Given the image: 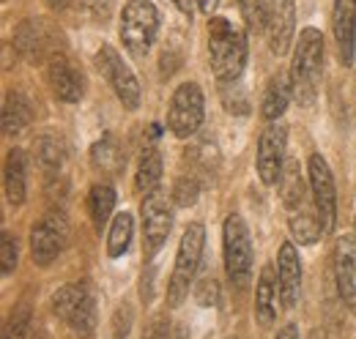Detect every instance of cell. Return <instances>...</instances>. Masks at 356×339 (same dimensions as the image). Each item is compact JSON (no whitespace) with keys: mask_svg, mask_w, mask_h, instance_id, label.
I'll return each instance as SVG.
<instances>
[{"mask_svg":"<svg viewBox=\"0 0 356 339\" xmlns=\"http://www.w3.org/2000/svg\"><path fill=\"white\" fill-rule=\"evenodd\" d=\"M159 31V11L151 0H129L121 14V42L132 58H145Z\"/></svg>","mask_w":356,"mask_h":339,"instance_id":"cell-4","label":"cell"},{"mask_svg":"<svg viewBox=\"0 0 356 339\" xmlns=\"http://www.w3.org/2000/svg\"><path fill=\"white\" fill-rule=\"evenodd\" d=\"M238 8L250 31L258 33L261 28H266V0H238Z\"/></svg>","mask_w":356,"mask_h":339,"instance_id":"cell-32","label":"cell"},{"mask_svg":"<svg viewBox=\"0 0 356 339\" xmlns=\"http://www.w3.org/2000/svg\"><path fill=\"white\" fill-rule=\"evenodd\" d=\"M14 268H17V244L8 233H3L0 235V271L3 276H11Z\"/></svg>","mask_w":356,"mask_h":339,"instance_id":"cell-34","label":"cell"},{"mask_svg":"<svg viewBox=\"0 0 356 339\" xmlns=\"http://www.w3.org/2000/svg\"><path fill=\"white\" fill-rule=\"evenodd\" d=\"M277 282H280V304L285 309H293L299 304L302 290V260L293 241H282L277 254Z\"/></svg>","mask_w":356,"mask_h":339,"instance_id":"cell-15","label":"cell"},{"mask_svg":"<svg viewBox=\"0 0 356 339\" xmlns=\"http://www.w3.org/2000/svg\"><path fill=\"white\" fill-rule=\"evenodd\" d=\"M334 279L343 304L356 312V241L351 235H343L334 244Z\"/></svg>","mask_w":356,"mask_h":339,"instance_id":"cell-17","label":"cell"},{"mask_svg":"<svg viewBox=\"0 0 356 339\" xmlns=\"http://www.w3.org/2000/svg\"><path fill=\"white\" fill-rule=\"evenodd\" d=\"M277 296H280L277 274L271 265H264L255 288V320L261 329H271L277 320Z\"/></svg>","mask_w":356,"mask_h":339,"instance_id":"cell-20","label":"cell"},{"mask_svg":"<svg viewBox=\"0 0 356 339\" xmlns=\"http://www.w3.org/2000/svg\"><path fill=\"white\" fill-rule=\"evenodd\" d=\"M3 189H6V200L19 208L25 203L28 195V159L22 148H11L6 154V165H3Z\"/></svg>","mask_w":356,"mask_h":339,"instance_id":"cell-19","label":"cell"},{"mask_svg":"<svg viewBox=\"0 0 356 339\" xmlns=\"http://www.w3.org/2000/svg\"><path fill=\"white\" fill-rule=\"evenodd\" d=\"M33 121V107L22 93H8L3 101V134H19L31 126Z\"/></svg>","mask_w":356,"mask_h":339,"instance_id":"cell-24","label":"cell"},{"mask_svg":"<svg viewBox=\"0 0 356 339\" xmlns=\"http://www.w3.org/2000/svg\"><path fill=\"white\" fill-rule=\"evenodd\" d=\"M285 148H288V129L282 124H268L261 131L258 140V175L266 186L280 183L282 170H285Z\"/></svg>","mask_w":356,"mask_h":339,"instance_id":"cell-12","label":"cell"},{"mask_svg":"<svg viewBox=\"0 0 356 339\" xmlns=\"http://www.w3.org/2000/svg\"><path fill=\"white\" fill-rule=\"evenodd\" d=\"M173 6H176L181 14H186V17H192V0H173Z\"/></svg>","mask_w":356,"mask_h":339,"instance_id":"cell-40","label":"cell"},{"mask_svg":"<svg viewBox=\"0 0 356 339\" xmlns=\"http://www.w3.org/2000/svg\"><path fill=\"white\" fill-rule=\"evenodd\" d=\"M96 69L104 74V80L113 85L115 96L121 99V104L127 110H137L140 107V85L134 72L124 63V58L110 47V44H102V49L96 52Z\"/></svg>","mask_w":356,"mask_h":339,"instance_id":"cell-10","label":"cell"},{"mask_svg":"<svg viewBox=\"0 0 356 339\" xmlns=\"http://www.w3.org/2000/svg\"><path fill=\"white\" fill-rule=\"evenodd\" d=\"M159 181H162V154L156 148H148L140 156L137 175H134V189L140 195H151V192H156Z\"/></svg>","mask_w":356,"mask_h":339,"instance_id":"cell-26","label":"cell"},{"mask_svg":"<svg viewBox=\"0 0 356 339\" xmlns=\"http://www.w3.org/2000/svg\"><path fill=\"white\" fill-rule=\"evenodd\" d=\"M140 216H143V254L151 263L170 235L173 211L168 208V203L159 192H151V195H145V200L140 206Z\"/></svg>","mask_w":356,"mask_h":339,"instance_id":"cell-9","label":"cell"},{"mask_svg":"<svg viewBox=\"0 0 356 339\" xmlns=\"http://www.w3.org/2000/svg\"><path fill=\"white\" fill-rule=\"evenodd\" d=\"M332 31L343 66H351L356 55V0H334Z\"/></svg>","mask_w":356,"mask_h":339,"instance_id":"cell-18","label":"cell"},{"mask_svg":"<svg viewBox=\"0 0 356 339\" xmlns=\"http://www.w3.org/2000/svg\"><path fill=\"white\" fill-rule=\"evenodd\" d=\"M197 6H200V11H203L206 17H211V14H214V8L220 6V0H197Z\"/></svg>","mask_w":356,"mask_h":339,"instance_id":"cell-39","label":"cell"},{"mask_svg":"<svg viewBox=\"0 0 356 339\" xmlns=\"http://www.w3.org/2000/svg\"><path fill=\"white\" fill-rule=\"evenodd\" d=\"M288 213H291L288 224H291L293 238H296L299 244H305V247H312V244L321 238V233H323L318 211H315V203H305V206H299L296 211H288Z\"/></svg>","mask_w":356,"mask_h":339,"instance_id":"cell-22","label":"cell"},{"mask_svg":"<svg viewBox=\"0 0 356 339\" xmlns=\"http://www.w3.org/2000/svg\"><path fill=\"white\" fill-rule=\"evenodd\" d=\"M129 326H132V309L124 304V306L115 312V320H113V339L129 337Z\"/></svg>","mask_w":356,"mask_h":339,"instance_id":"cell-36","label":"cell"},{"mask_svg":"<svg viewBox=\"0 0 356 339\" xmlns=\"http://www.w3.org/2000/svg\"><path fill=\"white\" fill-rule=\"evenodd\" d=\"M69 244V219L66 213L52 208L31 230V257L36 265H49Z\"/></svg>","mask_w":356,"mask_h":339,"instance_id":"cell-7","label":"cell"},{"mask_svg":"<svg viewBox=\"0 0 356 339\" xmlns=\"http://www.w3.org/2000/svg\"><path fill=\"white\" fill-rule=\"evenodd\" d=\"M168 334H170V331H168V320H165V317H156L143 339H168Z\"/></svg>","mask_w":356,"mask_h":339,"instance_id":"cell-37","label":"cell"},{"mask_svg":"<svg viewBox=\"0 0 356 339\" xmlns=\"http://www.w3.org/2000/svg\"><path fill=\"white\" fill-rule=\"evenodd\" d=\"M296 33V0H266V36L274 55H285Z\"/></svg>","mask_w":356,"mask_h":339,"instance_id":"cell-13","label":"cell"},{"mask_svg":"<svg viewBox=\"0 0 356 339\" xmlns=\"http://www.w3.org/2000/svg\"><path fill=\"white\" fill-rule=\"evenodd\" d=\"M33 159H36V165L52 178L55 172H60L63 162H66V148H63V142H60L58 137L42 134V137L33 142Z\"/></svg>","mask_w":356,"mask_h":339,"instance_id":"cell-25","label":"cell"},{"mask_svg":"<svg viewBox=\"0 0 356 339\" xmlns=\"http://www.w3.org/2000/svg\"><path fill=\"white\" fill-rule=\"evenodd\" d=\"M274 339H299V326L288 323L285 329H280V331H277V337Z\"/></svg>","mask_w":356,"mask_h":339,"instance_id":"cell-38","label":"cell"},{"mask_svg":"<svg viewBox=\"0 0 356 339\" xmlns=\"http://www.w3.org/2000/svg\"><path fill=\"white\" fill-rule=\"evenodd\" d=\"M195 301H197L200 306H217V304H220V285H217V279L206 276V279L195 288Z\"/></svg>","mask_w":356,"mask_h":339,"instance_id":"cell-35","label":"cell"},{"mask_svg":"<svg viewBox=\"0 0 356 339\" xmlns=\"http://www.w3.org/2000/svg\"><path fill=\"white\" fill-rule=\"evenodd\" d=\"M69 6L74 8L77 17L88 19V22H107L113 17V8H115V0H69Z\"/></svg>","mask_w":356,"mask_h":339,"instance_id":"cell-30","label":"cell"},{"mask_svg":"<svg viewBox=\"0 0 356 339\" xmlns=\"http://www.w3.org/2000/svg\"><path fill=\"white\" fill-rule=\"evenodd\" d=\"M280 192H282V203L288 211H296L299 206H305V181H302V170L299 162H288L282 170V178H280Z\"/></svg>","mask_w":356,"mask_h":339,"instance_id":"cell-28","label":"cell"},{"mask_svg":"<svg viewBox=\"0 0 356 339\" xmlns=\"http://www.w3.org/2000/svg\"><path fill=\"white\" fill-rule=\"evenodd\" d=\"M113 208H115V189L110 183H96L88 195V211L96 233H102L107 227V222L113 216Z\"/></svg>","mask_w":356,"mask_h":339,"instance_id":"cell-27","label":"cell"},{"mask_svg":"<svg viewBox=\"0 0 356 339\" xmlns=\"http://www.w3.org/2000/svg\"><path fill=\"white\" fill-rule=\"evenodd\" d=\"M211 72L220 83H236L247 66V33L225 17H209Z\"/></svg>","mask_w":356,"mask_h":339,"instance_id":"cell-1","label":"cell"},{"mask_svg":"<svg viewBox=\"0 0 356 339\" xmlns=\"http://www.w3.org/2000/svg\"><path fill=\"white\" fill-rule=\"evenodd\" d=\"M47 83L52 88L55 99L66 101V104H74L83 99V74L74 69V63L69 58H63L60 52L52 55L47 60Z\"/></svg>","mask_w":356,"mask_h":339,"instance_id":"cell-16","label":"cell"},{"mask_svg":"<svg viewBox=\"0 0 356 339\" xmlns=\"http://www.w3.org/2000/svg\"><path fill=\"white\" fill-rule=\"evenodd\" d=\"M47 3H49V6H52V8H63V6H66V3H69V0H47Z\"/></svg>","mask_w":356,"mask_h":339,"instance_id":"cell-41","label":"cell"},{"mask_svg":"<svg viewBox=\"0 0 356 339\" xmlns=\"http://www.w3.org/2000/svg\"><path fill=\"white\" fill-rule=\"evenodd\" d=\"M227 339H238V337H227Z\"/></svg>","mask_w":356,"mask_h":339,"instance_id":"cell-43","label":"cell"},{"mask_svg":"<svg viewBox=\"0 0 356 339\" xmlns=\"http://www.w3.org/2000/svg\"><path fill=\"white\" fill-rule=\"evenodd\" d=\"M197 195H200V186H197L195 175L178 178V183L173 186V200H176V206H184V208H186V206H195Z\"/></svg>","mask_w":356,"mask_h":339,"instance_id":"cell-33","label":"cell"},{"mask_svg":"<svg viewBox=\"0 0 356 339\" xmlns=\"http://www.w3.org/2000/svg\"><path fill=\"white\" fill-rule=\"evenodd\" d=\"M52 312L77 334L93 337L96 331V304L86 285H63L52 293Z\"/></svg>","mask_w":356,"mask_h":339,"instance_id":"cell-6","label":"cell"},{"mask_svg":"<svg viewBox=\"0 0 356 339\" xmlns=\"http://www.w3.org/2000/svg\"><path fill=\"white\" fill-rule=\"evenodd\" d=\"M291 96H293V90H291V77L277 74V77L268 83L266 93H264V101H261V113H264V118H266L268 124H274V121L282 118V113L288 110Z\"/></svg>","mask_w":356,"mask_h":339,"instance_id":"cell-23","label":"cell"},{"mask_svg":"<svg viewBox=\"0 0 356 339\" xmlns=\"http://www.w3.org/2000/svg\"><path fill=\"white\" fill-rule=\"evenodd\" d=\"M222 249H225V271L227 279L236 288H247L252 276V241L244 219L238 213H230L222 227Z\"/></svg>","mask_w":356,"mask_h":339,"instance_id":"cell-5","label":"cell"},{"mask_svg":"<svg viewBox=\"0 0 356 339\" xmlns=\"http://www.w3.org/2000/svg\"><path fill=\"white\" fill-rule=\"evenodd\" d=\"M55 44H58V36L44 19H25L14 31V47L28 60H44V58L49 60L52 55H58Z\"/></svg>","mask_w":356,"mask_h":339,"instance_id":"cell-14","label":"cell"},{"mask_svg":"<svg viewBox=\"0 0 356 339\" xmlns=\"http://www.w3.org/2000/svg\"><path fill=\"white\" fill-rule=\"evenodd\" d=\"M291 90L302 107H310L318 96L321 77H323V33L318 28H305L293 49L291 63Z\"/></svg>","mask_w":356,"mask_h":339,"instance_id":"cell-2","label":"cell"},{"mask_svg":"<svg viewBox=\"0 0 356 339\" xmlns=\"http://www.w3.org/2000/svg\"><path fill=\"white\" fill-rule=\"evenodd\" d=\"M134 233V219L132 213H118L110 224V235H107V254L110 257H121V254L129 249V241H132Z\"/></svg>","mask_w":356,"mask_h":339,"instance_id":"cell-29","label":"cell"},{"mask_svg":"<svg viewBox=\"0 0 356 339\" xmlns=\"http://www.w3.org/2000/svg\"><path fill=\"white\" fill-rule=\"evenodd\" d=\"M31 339H47V334H44V331H42V329H36V331L31 334Z\"/></svg>","mask_w":356,"mask_h":339,"instance_id":"cell-42","label":"cell"},{"mask_svg":"<svg viewBox=\"0 0 356 339\" xmlns=\"http://www.w3.org/2000/svg\"><path fill=\"white\" fill-rule=\"evenodd\" d=\"M203 247H206V227L200 222H192L178 244L176 265L168 282V306H181V301L189 296V285L197 274L200 257H203Z\"/></svg>","mask_w":356,"mask_h":339,"instance_id":"cell-3","label":"cell"},{"mask_svg":"<svg viewBox=\"0 0 356 339\" xmlns=\"http://www.w3.org/2000/svg\"><path fill=\"white\" fill-rule=\"evenodd\" d=\"M90 165H93V170H99L102 175H121L124 167H127V154H124L121 142L113 134H104L90 148Z\"/></svg>","mask_w":356,"mask_h":339,"instance_id":"cell-21","label":"cell"},{"mask_svg":"<svg viewBox=\"0 0 356 339\" xmlns=\"http://www.w3.org/2000/svg\"><path fill=\"white\" fill-rule=\"evenodd\" d=\"M310 195L323 233H332L337 224V189H334V175L321 154L310 156Z\"/></svg>","mask_w":356,"mask_h":339,"instance_id":"cell-11","label":"cell"},{"mask_svg":"<svg viewBox=\"0 0 356 339\" xmlns=\"http://www.w3.org/2000/svg\"><path fill=\"white\" fill-rule=\"evenodd\" d=\"M203 110H206V104H203V90L195 83L178 85L173 99H170L168 126H170V131H173L176 137L186 140V137H192V134L200 129V124H203Z\"/></svg>","mask_w":356,"mask_h":339,"instance_id":"cell-8","label":"cell"},{"mask_svg":"<svg viewBox=\"0 0 356 339\" xmlns=\"http://www.w3.org/2000/svg\"><path fill=\"white\" fill-rule=\"evenodd\" d=\"M31 331V306L19 304L3 326V339H25Z\"/></svg>","mask_w":356,"mask_h":339,"instance_id":"cell-31","label":"cell"}]
</instances>
